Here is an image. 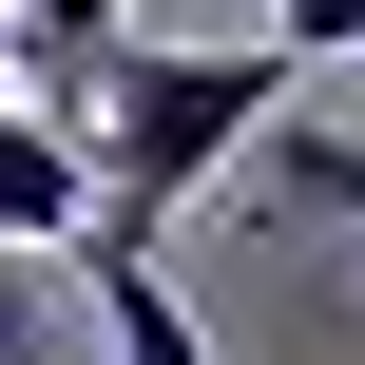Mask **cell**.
<instances>
[{"label": "cell", "instance_id": "obj_1", "mask_svg": "<svg viewBox=\"0 0 365 365\" xmlns=\"http://www.w3.org/2000/svg\"><path fill=\"white\" fill-rule=\"evenodd\" d=\"M289 96H308V58L289 38H115L58 115L96 135V250H154L173 212H192V173H231L250 135H289Z\"/></svg>", "mask_w": 365, "mask_h": 365}, {"label": "cell", "instance_id": "obj_2", "mask_svg": "<svg viewBox=\"0 0 365 365\" xmlns=\"http://www.w3.org/2000/svg\"><path fill=\"white\" fill-rule=\"evenodd\" d=\"M96 212H115V192H96V135H77L58 96H19V115H0V250H96Z\"/></svg>", "mask_w": 365, "mask_h": 365}, {"label": "cell", "instance_id": "obj_3", "mask_svg": "<svg viewBox=\"0 0 365 365\" xmlns=\"http://www.w3.org/2000/svg\"><path fill=\"white\" fill-rule=\"evenodd\" d=\"M77 289H96V327H115V365H212V327L173 308V269H154V250H77Z\"/></svg>", "mask_w": 365, "mask_h": 365}, {"label": "cell", "instance_id": "obj_4", "mask_svg": "<svg viewBox=\"0 0 365 365\" xmlns=\"http://www.w3.org/2000/svg\"><path fill=\"white\" fill-rule=\"evenodd\" d=\"M115 38H135V0H19V96H77Z\"/></svg>", "mask_w": 365, "mask_h": 365}, {"label": "cell", "instance_id": "obj_5", "mask_svg": "<svg viewBox=\"0 0 365 365\" xmlns=\"http://www.w3.org/2000/svg\"><path fill=\"white\" fill-rule=\"evenodd\" d=\"M269 192H289V212H365V135L289 115V135H269Z\"/></svg>", "mask_w": 365, "mask_h": 365}, {"label": "cell", "instance_id": "obj_6", "mask_svg": "<svg viewBox=\"0 0 365 365\" xmlns=\"http://www.w3.org/2000/svg\"><path fill=\"white\" fill-rule=\"evenodd\" d=\"M269 38H289V58L327 77V58H365V0H269Z\"/></svg>", "mask_w": 365, "mask_h": 365}, {"label": "cell", "instance_id": "obj_7", "mask_svg": "<svg viewBox=\"0 0 365 365\" xmlns=\"http://www.w3.org/2000/svg\"><path fill=\"white\" fill-rule=\"evenodd\" d=\"M0 115H19V0H0Z\"/></svg>", "mask_w": 365, "mask_h": 365}]
</instances>
